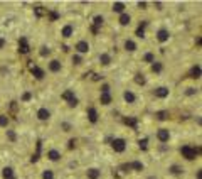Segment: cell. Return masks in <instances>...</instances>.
Masks as SVG:
<instances>
[{
	"instance_id": "cell-1",
	"label": "cell",
	"mask_w": 202,
	"mask_h": 179,
	"mask_svg": "<svg viewBox=\"0 0 202 179\" xmlns=\"http://www.w3.org/2000/svg\"><path fill=\"white\" fill-rule=\"evenodd\" d=\"M180 154H182L187 160H194L197 157V154H199V149H194V147H190V145H184V147L180 149Z\"/></svg>"
},
{
	"instance_id": "cell-2",
	"label": "cell",
	"mask_w": 202,
	"mask_h": 179,
	"mask_svg": "<svg viewBox=\"0 0 202 179\" xmlns=\"http://www.w3.org/2000/svg\"><path fill=\"white\" fill-rule=\"evenodd\" d=\"M111 147H113L115 152L121 154V152H125V149H126V142L123 139H115V140L111 142Z\"/></svg>"
},
{
	"instance_id": "cell-3",
	"label": "cell",
	"mask_w": 202,
	"mask_h": 179,
	"mask_svg": "<svg viewBox=\"0 0 202 179\" xmlns=\"http://www.w3.org/2000/svg\"><path fill=\"white\" fill-rule=\"evenodd\" d=\"M168 173H170L172 176L180 177V176H184V174H185V169H184L182 166H179V164H172V166L168 167Z\"/></svg>"
},
{
	"instance_id": "cell-4",
	"label": "cell",
	"mask_w": 202,
	"mask_h": 179,
	"mask_svg": "<svg viewBox=\"0 0 202 179\" xmlns=\"http://www.w3.org/2000/svg\"><path fill=\"white\" fill-rule=\"evenodd\" d=\"M29 51H30V48H29L27 37H20L19 39V52L20 54H27Z\"/></svg>"
},
{
	"instance_id": "cell-5",
	"label": "cell",
	"mask_w": 202,
	"mask_h": 179,
	"mask_svg": "<svg viewBox=\"0 0 202 179\" xmlns=\"http://www.w3.org/2000/svg\"><path fill=\"white\" fill-rule=\"evenodd\" d=\"M157 137H158V140L164 144V142H168V139H170V132L167 130V128H160V130L157 132Z\"/></svg>"
},
{
	"instance_id": "cell-6",
	"label": "cell",
	"mask_w": 202,
	"mask_h": 179,
	"mask_svg": "<svg viewBox=\"0 0 202 179\" xmlns=\"http://www.w3.org/2000/svg\"><path fill=\"white\" fill-rule=\"evenodd\" d=\"M86 177L88 179H99L101 177V171L96 169V167H89V169L86 171Z\"/></svg>"
},
{
	"instance_id": "cell-7",
	"label": "cell",
	"mask_w": 202,
	"mask_h": 179,
	"mask_svg": "<svg viewBox=\"0 0 202 179\" xmlns=\"http://www.w3.org/2000/svg\"><path fill=\"white\" fill-rule=\"evenodd\" d=\"M76 51H78L79 54H84V52L89 51V44L86 41H79L78 44H76Z\"/></svg>"
},
{
	"instance_id": "cell-8",
	"label": "cell",
	"mask_w": 202,
	"mask_h": 179,
	"mask_svg": "<svg viewBox=\"0 0 202 179\" xmlns=\"http://www.w3.org/2000/svg\"><path fill=\"white\" fill-rule=\"evenodd\" d=\"M37 119L42 120V122L49 120V119H50V112H49L47 108H39V110H37Z\"/></svg>"
},
{
	"instance_id": "cell-9",
	"label": "cell",
	"mask_w": 202,
	"mask_h": 179,
	"mask_svg": "<svg viewBox=\"0 0 202 179\" xmlns=\"http://www.w3.org/2000/svg\"><path fill=\"white\" fill-rule=\"evenodd\" d=\"M49 69L52 71V73H59V71L63 69V64H61L57 59H52V61L49 63Z\"/></svg>"
},
{
	"instance_id": "cell-10",
	"label": "cell",
	"mask_w": 202,
	"mask_h": 179,
	"mask_svg": "<svg viewBox=\"0 0 202 179\" xmlns=\"http://www.w3.org/2000/svg\"><path fill=\"white\" fill-rule=\"evenodd\" d=\"M47 159L52 160V162H57V160L61 159V152H59V150H56V149L49 150V152H47Z\"/></svg>"
},
{
	"instance_id": "cell-11",
	"label": "cell",
	"mask_w": 202,
	"mask_h": 179,
	"mask_svg": "<svg viewBox=\"0 0 202 179\" xmlns=\"http://www.w3.org/2000/svg\"><path fill=\"white\" fill-rule=\"evenodd\" d=\"M88 119H89V122L91 123H96L98 122V112H96V108H88Z\"/></svg>"
},
{
	"instance_id": "cell-12",
	"label": "cell",
	"mask_w": 202,
	"mask_h": 179,
	"mask_svg": "<svg viewBox=\"0 0 202 179\" xmlns=\"http://www.w3.org/2000/svg\"><path fill=\"white\" fill-rule=\"evenodd\" d=\"M168 35H170V34H168V31H167V29H160V31L157 32V39H158L160 42L168 41Z\"/></svg>"
},
{
	"instance_id": "cell-13",
	"label": "cell",
	"mask_w": 202,
	"mask_h": 179,
	"mask_svg": "<svg viewBox=\"0 0 202 179\" xmlns=\"http://www.w3.org/2000/svg\"><path fill=\"white\" fill-rule=\"evenodd\" d=\"M155 96H158V98H165V96H168V88H165V86H160V88H157L155 90Z\"/></svg>"
},
{
	"instance_id": "cell-14",
	"label": "cell",
	"mask_w": 202,
	"mask_h": 179,
	"mask_svg": "<svg viewBox=\"0 0 202 179\" xmlns=\"http://www.w3.org/2000/svg\"><path fill=\"white\" fill-rule=\"evenodd\" d=\"M73 32H74V27H73V26H64L63 31H61V35L67 39V37H71V35H73Z\"/></svg>"
},
{
	"instance_id": "cell-15",
	"label": "cell",
	"mask_w": 202,
	"mask_h": 179,
	"mask_svg": "<svg viewBox=\"0 0 202 179\" xmlns=\"http://www.w3.org/2000/svg\"><path fill=\"white\" fill-rule=\"evenodd\" d=\"M61 98H63V100H67V103H69V102H73V100H76V96H74V91H73V90H66V91L61 95Z\"/></svg>"
},
{
	"instance_id": "cell-16",
	"label": "cell",
	"mask_w": 202,
	"mask_h": 179,
	"mask_svg": "<svg viewBox=\"0 0 202 179\" xmlns=\"http://www.w3.org/2000/svg\"><path fill=\"white\" fill-rule=\"evenodd\" d=\"M118 22L121 24V26H128L130 22H131V17H130V14H126V12H123L120 15V20H118Z\"/></svg>"
},
{
	"instance_id": "cell-17",
	"label": "cell",
	"mask_w": 202,
	"mask_h": 179,
	"mask_svg": "<svg viewBox=\"0 0 202 179\" xmlns=\"http://www.w3.org/2000/svg\"><path fill=\"white\" fill-rule=\"evenodd\" d=\"M2 176H3V179H15L14 177V169L12 167H3Z\"/></svg>"
},
{
	"instance_id": "cell-18",
	"label": "cell",
	"mask_w": 202,
	"mask_h": 179,
	"mask_svg": "<svg viewBox=\"0 0 202 179\" xmlns=\"http://www.w3.org/2000/svg\"><path fill=\"white\" fill-rule=\"evenodd\" d=\"M99 102H101V105H110L111 103V95L110 93H101L99 95Z\"/></svg>"
},
{
	"instance_id": "cell-19",
	"label": "cell",
	"mask_w": 202,
	"mask_h": 179,
	"mask_svg": "<svg viewBox=\"0 0 202 179\" xmlns=\"http://www.w3.org/2000/svg\"><path fill=\"white\" fill-rule=\"evenodd\" d=\"M190 78H194V80H199L200 78V66L199 64H196V66L190 69Z\"/></svg>"
},
{
	"instance_id": "cell-20",
	"label": "cell",
	"mask_w": 202,
	"mask_h": 179,
	"mask_svg": "<svg viewBox=\"0 0 202 179\" xmlns=\"http://www.w3.org/2000/svg\"><path fill=\"white\" fill-rule=\"evenodd\" d=\"M32 74H34V76L35 78H37V80H42V78H44V71H42L41 69V68H37V66H34V68H32Z\"/></svg>"
},
{
	"instance_id": "cell-21",
	"label": "cell",
	"mask_w": 202,
	"mask_h": 179,
	"mask_svg": "<svg viewBox=\"0 0 202 179\" xmlns=\"http://www.w3.org/2000/svg\"><path fill=\"white\" fill-rule=\"evenodd\" d=\"M113 10L118 12V14H123L125 12V3L123 2H115L113 3Z\"/></svg>"
},
{
	"instance_id": "cell-22",
	"label": "cell",
	"mask_w": 202,
	"mask_h": 179,
	"mask_svg": "<svg viewBox=\"0 0 202 179\" xmlns=\"http://www.w3.org/2000/svg\"><path fill=\"white\" fill-rule=\"evenodd\" d=\"M99 63L103 64V66H108V64L111 63V56L106 54V52H104V54H101V56H99Z\"/></svg>"
},
{
	"instance_id": "cell-23",
	"label": "cell",
	"mask_w": 202,
	"mask_h": 179,
	"mask_svg": "<svg viewBox=\"0 0 202 179\" xmlns=\"http://www.w3.org/2000/svg\"><path fill=\"white\" fill-rule=\"evenodd\" d=\"M125 49L126 51H130V52H133L136 49V44L131 41V39H128V41H125Z\"/></svg>"
},
{
	"instance_id": "cell-24",
	"label": "cell",
	"mask_w": 202,
	"mask_h": 179,
	"mask_svg": "<svg viewBox=\"0 0 202 179\" xmlns=\"http://www.w3.org/2000/svg\"><path fill=\"white\" fill-rule=\"evenodd\" d=\"M123 98H125L126 103H133V102H135V95H133L131 91H128V90L123 93Z\"/></svg>"
},
{
	"instance_id": "cell-25",
	"label": "cell",
	"mask_w": 202,
	"mask_h": 179,
	"mask_svg": "<svg viewBox=\"0 0 202 179\" xmlns=\"http://www.w3.org/2000/svg\"><path fill=\"white\" fill-rule=\"evenodd\" d=\"M135 83H136V85H142V86H143V85L147 83L145 76H143L142 73H136V74H135Z\"/></svg>"
},
{
	"instance_id": "cell-26",
	"label": "cell",
	"mask_w": 202,
	"mask_h": 179,
	"mask_svg": "<svg viewBox=\"0 0 202 179\" xmlns=\"http://www.w3.org/2000/svg\"><path fill=\"white\" fill-rule=\"evenodd\" d=\"M130 169H135V171H143V164L138 162V160H135V162L130 164Z\"/></svg>"
},
{
	"instance_id": "cell-27",
	"label": "cell",
	"mask_w": 202,
	"mask_h": 179,
	"mask_svg": "<svg viewBox=\"0 0 202 179\" xmlns=\"http://www.w3.org/2000/svg\"><path fill=\"white\" fill-rule=\"evenodd\" d=\"M103 22H104V19L101 15H96L95 17V24H93V26L96 27V29H99V26H103Z\"/></svg>"
},
{
	"instance_id": "cell-28",
	"label": "cell",
	"mask_w": 202,
	"mask_h": 179,
	"mask_svg": "<svg viewBox=\"0 0 202 179\" xmlns=\"http://www.w3.org/2000/svg\"><path fill=\"white\" fill-rule=\"evenodd\" d=\"M34 12L37 14L39 17H42V15H47V10H46L44 7H35V9H34Z\"/></svg>"
},
{
	"instance_id": "cell-29",
	"label": "cell",
	"mask_w": 202,
	"mask_h": 179,
	"mask_svg": "<svg viewBox=\"0 0 202 179\" xmlns=\"http://www.w3.org/2000/svg\"><path fill=\"white\" fill-rule=\"evenodd\" d=\"M7 125H9V117L7 115H0V127L7 128Z\"/></svg>"
},
{
	"instance_id": "cell-30",
	"label": "cell",
	"mask_w": 202,
	"mask_h": 179,
	"mask_svg": "<svg viewBox=\"0 0 202 179\" xmlns=\"http://www.w3.org/2000/svg\"><path fill=\"white\" fill-rule=\"evenodd\" d=\"M42 179H54V173L50 169H46L44 173H42Z\"/></svg>"
},
{
	"instance_id": "cell-31",
	"label": "cell",
	"mask_w": 202,
	"mask_h": 179,
	"mask_svg": "<svg viewBox=\"0 0 202 179\" xmlns=\"http://www.w3.org/2000/svg\"><path fill=\"white\" fill-rule=\"evenodd\" d=\"M125 123L130 125V127L136 128V119H131V117H128V119H125Z\"/></svg>"
},
{
	"instance_id": "cell-32",
	"label": "cell",
	"mask_w": 202,
	"mask_h": 179,
	"mask_svg": "<svg viewBox=\"0 0 202 179\" xmlns=\"http://www.w3.org/2000/svg\"><path fill=\"white\" fill-rule=\"evenodd\" d=\"M152 71H155V73H160V71H162V64H160V63H152Z\"/></svg>"
},
{
	"instance_id": "cell-33",
	"label": "cell",
	"mask_w": 202,
	"mask_h": 179,
	"mask_svg": "<svg viewBox=\"0 0 202 179\" xmlns=\"http://www.w3.org/2000/svg\"><path fill=\"white\" fill-rule=\"evenodd\" d=\"M147 145H148V140H147V139H140V140H138V147H140V149L145 150Z\"/></svg>"
},
{
	"instance_id": "cell-34",
	"label": "cell",
	"mask_w": 202,
	"mask_h": 179,
	"mask_svg": "<svg viewBox=\"0 0 202 179\" xmlns=\"http://www.w3.org/2000/svg\"><path fill=\"white\" fill-rule=\"evenodd\" d=\"M7 137H9V140H12V142H15V139H17V135H15V132H14V130H7Z\"/></svg>"
},
{
	"instance_id": "cell-35",
	"label": "cell",
	"mask_w": 202,
	"mask_h": 179,
	"mask_svg": "<svg viewBox=\"0 0 202 179\" xmlns=\"http://www.w3.org/2000/svg\"><path fill=\"white\" fill-rule=\"evenodd\" d=\"M167 117H168V112H165V110H164V112H158V113H157V119H158V120H165Z\"/></svg>"
},
{
	"instance_id": "cell-36",
	"label": "cell",
	"mask_w": 202,
	"mask_h": 179,
	"mask_svg": "<svg viewBox=\"0 0 202 179\" xmlns=\"http://www.w3.org/2000/svg\"><path fill=\"white\" fill-rule=\"evenodd\" d=\"M50 54V49L49 48H41V56L42 58H46V56H49Z\"/></svg>"
},
{
	"instance_id": "cell-37",
	"label": "cell",
	"mask_w": 202,
	"mask_h": 179,
	"mask_svg": "<svg viewBox=\"0 0 202 179\" xmlns=\"http://www.w3.org/2000/svg\"><path fill=\"white\" fill-rule=\"evenodd\" d=\"M73 63H74V64H81V63H83V59H81V56H79V54H76V56H73Z\"/></svg>"
},
{
	"instance_id": "cell-38",
	"label": "cell",
	"mask_w": 202,
	"mask_h": 179,
	"mask_svg": "<svg viewBox=\"0 0 202 179\" xmlns=\"http://www.w3.org/2000/svg\"><path fill=\"white\" fill-rule=\"evenodd\" d=\"M145 61H147V63H153V54H152V52H147V54H145Z\"/></svg>"
},
{
	"instance_id": "cell-39",
	"label": "cell",
	"mask_w": 202,
	"mask_h": 179,
	"mask_svg": "<svg viewBox=\"0 0 202 179\" xmlns=\"http://www.w3.org/2000/svg\"><path fill=\"white\" fill-rule=\"evenodd\" d=\"M136 35H138V37H143V35H145V29H143V27H138V29H136Z\"/></svg>"
},
{
	"instance_id": "cell-40",
	"label": "cell",
	"mask_w": 202,
	"mask_h": 179,
	"mask_svg": "<svg viewBox=\"0 0 202 179\" xmlns=\"http://www.w3.org/2000/svg\"><path fill=\"white\" fill-rule=\"evenodd\" d=\"M187 95H196V93H197V88H192V86H190V88H187Z\"/></svg>"
},
{
	"instance_id": "cell-41",
	"label": "cell",
	"mask_w": 202,
	"mask_h": 179,
	"mask_svg": "<svg viewBox=\"0 0 202 179\" xmlns=\"http://www.w3.org/2000/svg\"><path fill=\"white\" fill-rule=\"evenodd\" d=\"M101 93H110V85L104 83L103 86H101Z\"/></svg>"
},
{
	"instance_id": "cell-42",
	"label": "cell",
	"mask_w": 202,
	"mask_h": 179,
	"mask_svg": "<svg viewBox=\"0 0 202 179\" xmlns=\"http://www.w3.org/2000/svg\"><path fill=\"white\" fill-rule=\"evenodd\" d=\"M30 93H24V96H22V100H24V102H29V100H30Z\"/></svg>"
},
{
	"instance_id": "cell-43",
	"label": "cell",
	"mask_w": 202,
	"mask_h": 179,
	"mask_svg": "<svg viewBox=\"0 0 202 179\" xmlns=\"http://www.w3.org/2000/svg\"><path fill=\"white\" fill-rule=\"evenodd\" d=\"M63 128H64V132H69L71 130V125L69 123H63Z\"/></svg>"
},
{
	"instance_id": "cell-44",
	"label": "cell",
	"mask_w": 202,
	"mask_h": 179,
	"mask_svg": "<svg viewBox=\"0 0 202 179\" xmlns=\"http://www.w3.org/2000/svg\"><path fill=\"white\" fill-rule=\"evenodd\" d=\"M5 44H7V41L3 37H0V49H3V46H5Z\"/></svg>"
},
{
	"instance_id": "cell-45",
	"label": "cell",
	"mask_w": 202,
	"mask_h": 179,
	"mask_svg": "<svg viewBox=\"0 0 202 179\" xmlns=\"http://www.w3.org/2000/svg\"><path fill=\"white\" fill-rule=\"evenodd\" d=\"M76 105H78V98L73 100V102H69V106H71V108H73V106H76Z\"/></svg>"
},
{
	"instance_id": "cell-46",
	"label": "cell",
	"mask_w": 202,
	"mask_h": 179,
	"mask_svg": "<svg viewBox=\"0 0 202 179\" xmlns=\"http://www.w3.org/2000/svg\"><path fill=\"white\" fill-rule=\"evenodd\" d=\"M138 7H140V9H145V7H147V2H140Z\"/></svg>"
},
{
	"instance_id": "cell-47",
	"label": "cell",
	"mask_w": 202,
	"mask_h": 179,
	"mask_svg": "<svg viewBox=\"0 0 202 179\" xmlns=\"http://www.w3.org/2000/svg\"><path fill=\"white\" fill-rule=\"evenodd\" d=\"M93 80H95V81H99L101 76H99V74H93Z\"/></svg>"
},
{
	"instance_id": "cell-48",
	"label": "cell",
	"mask_w": 202,
	"mask_h": 179,
	"mask_svg": "<svg viewBox=\"0 0 202 179\" xmlns=\"http://www.w3.org/2000/svg\"><path fill=\"white\" fill-rule=\"evenodd\" d=\"M76 145V140H69V149H73Z\"/></svg>"
},
{
	"instance_id": "cell-49",
	"label": "cell",
	"mask_w": 202,
	"mask_h": 179,
	"mask_svg": "<svg viewBox=\"0 0 202 179\" xmlns=\"http://www.w3.org/2000/svg\"><path fill=\"white\" fill-rule=\"evenodd\" d=\"M196 176H197V179H202V171H200V169L197 171V174H196Z\"/></svg>"
},
{
	"instance_id": "cell-50",
	"label": "cell",
	"mask_w": 202,
	"mask_h": 179,
	"mask_svg": "<svg viewBox=\"0 0 202 179\" xmlns=\"http://www.w3.org/2000/svg\"><path fill=\"white\" fill-rule=\"evenodd\" d=\"M155 7H157L158 10H162V3L160 2H155Z\"/></svg>"
},
{
	"instance_id": "cell-51",
	"label": "cell",
	"mask_w": 202,
	"mask_h": 179,
	"mask_svg": "<svg viewBox=\"0 0 202 179\" xmlns=\"http://www.w3.org/2000/svg\"><path fill=\"white\" fill-rule=\"evenodd\" d=\"M50 15H52V19H57V17H59V14H57V12H52Z\"/></svg>"
},
{
	"instance_id": "cell-52",
	"label": "cell",
	"mask_w": 202,
	"mask_h": 179,
	"mask_svg": "<svg viewBox=\"0 0 202 179\" xmlns=\"http://www.w3.org/2000/svg\"><path fill=\"white\" fill-rule=\"evenodd\" d=\"M147 179H158V177H157V176H148Z\"/></svg>"
}]
</instances>
